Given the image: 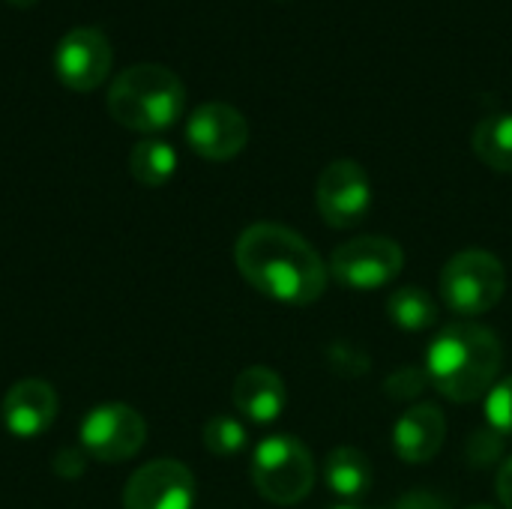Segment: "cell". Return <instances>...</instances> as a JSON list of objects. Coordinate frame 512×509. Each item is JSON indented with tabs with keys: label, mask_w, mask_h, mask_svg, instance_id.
<instances>
[{
	"label": "cell",
	"mask_w": 512,
	"mask_h": 509,
	"mask_svg": "<svg viewBox=\"0 0 512 509\" xmlns=\"http://www.w3.org/2000/svg\"><path fill=\"white\" fill-rule=\"evenodd\" d=\"M234 261L258 294L285 306H309L327 288L321 255L297 231L276 222L249 225L234 243Z\"/></svg>",
	"instance_id": "1"
},
{
	"label": "cell",
	"mask_w": 512,
	"mask_h": 509,
	"mask_svg": "<svg viewBox=\"0 0 512 509\" xmlns=\"http://www.w3.org/2000/svg\"><path fill=\"white\" fill-rule=\"evenodd\" d=\"M504 369V345L495 330L456 321L441 327L426 351V372L432 387L450 402L486 399Z\"/></svg>",
	"instance_id": "2"
},
{
	"label": "cell",
	"mask_w": 512,
	"mask_h": 509,
	"mask_svg": "<svg viewBox=\"0 0 512 509\" xmlns=\"http://www.w3.org/2000/svg\"><path fill=\"white\" fill-rule=\"evenodd\" d=\"M186 108V87L183 81L159 63H132L126 66L111 90H108V111L111 117L135 132H162L180 120Z\"/></svg>",
	"instance_id": "3"
},
{
	"label": "cell",
	"mask_w": 512,
	"mask_h": 509,
	"mask_svg": "<svg viewBox=\"0 0 512 509\" xmlns=\"http://www.w3.org/2000/svg\"><path fill=\"white\" fill-rule=\"evenodd\" d=\"M315 459L303 441L291 435H270L252 453V483L270 504L291 507L315 489Z\"/></svg>",
	"instance_id": "4"
},
{
	"label": "cell",
	"mask_w": 512,
	"mask_h": 509,
	"mask_svg": "<svg viewBox=\"0 0 512 509\" xmlns=\"http://www.w3.org/2000/svg\"><path fill=\"white\" fill-rule=\"evenodd\" d=\"M507 291L504 264L486 249H465L441 270V300L450 312L468 318L486 315Z\"/></svg>",
	"instance_id": "5"
},
{
	"label": "cell",
	"mask_w": 512,
	"mask_h": 509,
	"mask_svg": "<svg viewBox=\"0 0 512 509\" xmlns=\"http://www.w3.org/2000/svg\"><path fill=\"white\" fill-rule=\"evenodd\" d=\"M81 450L96 462H126L147 441L144 417L126 402H105L87 411L78 429Z\"/></svg>",
	"instance_id": "6"
},
{
	"label": "cell",
	"mask_w": 512,
	"mask_h": 509,
	"mask_svg": "<svg viewBox=\"0 0 512 509\" xmlns=\"http://www.w3.org/2000/svg\"><path fill=\"white\" fill-rule=\"evenodd\" d=\"M405 267V252L390 237H357L342 243L330 258V273L351 291L387 288Z\"/></svg>",
	"instance_id": "7"
},
{
	"label": "cell",
	"mask_w": 512,
	"mask_h": 509,
	"mask_svg": "<svg viewBox=\"0 0 512 509\" xmlns=\"http://www.w3.org/2000/svg\"><path fill=\"white\" fill-rule=\"evenodd\" d=\"M315 204L330 228H357L372 210V180L354 159H336L318 177Z\"/></svg>",
	"instance_id": "8"
},
{
	"label": "cell",
	"mask_w": 512,
	"mask_h": 509,
	"mask_svg": "<svg viewBox=\"0 0 512 509\" xmlns=\"http://www.w3.org/2000/svg\"><path fill=\"white\" fill-rule=\"evenodd\" d=\"M192 507H195V477L177 459H156L141 465L123 489V509Z\"/></svg>",
	"instance_id": "9"
},
{
	"label": "cell",
	"mask_w": 512,
	"mask_h": 509,
	"mask_svg": "<svg viewBox=\"0 0 512 509\" xmlns=\"http://www.w3.org/2000/svg\"><path fill=\"white\" fill-rule=\"evenodd\" d=\"M111 42L99 27H72L54 51L57 75L72 90H93L111 72Z\"/></svg>",
	"instance_id": "10"
},
{
	"label": "cell",
	"mask_w": 512,
	"mask_h": 509,
	"mask_svg": "<svg viewBox=\"0 0 512 509\" xmlns=\"http://www.w3.org/2000/svg\"><path fill=\"white\" fill-rule=\"evenodd\" d=\"M186 141L198 156L210 162H225L249 144V123L228 102H204L189 114Z\"/></svg>",
	"instance_id": "11"
},
{
	"label": "cell",
	"mask_w": 512,
	"mask_h": 509,
	"mask_svg": "<svg viewBox=\"0 0 512 509\" xmlns=\"http://www.w3.org/2000/svg\"><path fill=\"white\" fill-rule=\"evenodd\" d=\"M57 408H60V402L48 381L24 378L6 390V396L0 402V420L12 438L33 441L51 429V423L57 420Z\"/></svg>",
	"instance_id": "12"
},
{
	"label": "cell",
	"mask_w": 512,
	"mask_h": 509,
	"mask_svg": "<svg viewBox=\"0 0 512 509\" xmlns=\"http://www.w3.org/2000/svg\"><path fill=\"white\" fill-rule=\"evenodd\" d=\"M447 438V420L435 405L408 408L393 426V450L405 465H426L438 456Z\"/></svg>",
	"instance_id": "13"
},
{
	"label": "cell",
	"mask_w": 512,
	"mask_h": 509,
	"mask_svg": "<svg viewBox=\"0 0 512 509\" xmlns=\"http://www.w3.org/2000/svg\"><path fill=\"white\" fill-rule=\"evenodd\" d=\"M231 399H234V408L249 423L267 426L282 417V411L288 405V390H285V381L273 369L249 366L237 375Z\"/></svg>",
	"instance_id": "14"
},
{
	"label": "cell",
	"mask_w": 512,
	"mask_h": 509,
	"mask_svg": "<svg viewBox=\"0 0 512 509\" xmlns=\"http://www.w3.org/2000/svg\"><path fill=\"white\" fill-rule=\"evenodd\" d=\"M324 483L345 501H360L372 489V462L357 447H336L324 459Z\"/></svg>",
	"instance_id": "15"
},
{
	"label": "cell",
	"mask_w": 512,
	"mask_h": 509,
	"mask_svg": "<svg viewBox=\"0 0 512 509\" xmlns=\"http://www.w3.org/2000/svg\"><path fill=\"white\" fill-rule=\"evenodd\" d=\"M129 171L141 186H150V189L165 186L177 171V153L168 141L144 138L129 153Z\"/></svg>",
	"instance_id": "16"
},
{
	"label": "cell",
	"mask_w": 512,
	"mask_h": 509,
	"mask_svg": "<svg viewBox=\"0 0 512 509\" xmlns=\"http://www.w3.org/2000/svg\"><path fill=\"white\" fill-rule=\"evenodd\" d=\"M474 153L489 168L512 174V114H489L477 123Z\"/></svg>",
	"instance_id": "17"
},
{
	"label": "cell",
	"mask_w": 512,
	"mask_h": 509,
	"mask_svg": "<svg viewBox=\"0 0 512 509\" xmlns=\"http://www.w3.org/2000/svg\"><path fill=\"white\" fill-rule=\"evenodd\" d=\"M387 315L408 333H423L438 324V303L426 288H399L387 297Z\"/></svg>",
	"instance_id": "18"
},
{
	"label": "cell",
	"mask_w": 512,
	"mask_h": 509,
	"mask_svg": "<svg viewBox=\"0 0 512 509\" xmlns=\"http://www.w3.org/2000/svg\"><path fill=\"white\" fill-rule=\"evenodd\" d=\"M201 438H204L207 453L216 456V459L240 456V453L246 450V444H249L246 426H243L237 417H231V414H216V417H210V420L204 423Z\"/></svg>",
	"instance_id": "19"
},
{
	"label": "cell",
	"mask_w": 512,
	"mask_h": 509,
	"mask_svg": "<svg viewBox=\"0 0 512 509\" xmlns=\"http://www.w3.org/2000/svg\"><path fill=\"white\" fill-rule=\"evenodd\" d=\"M486 423L498 435H512V378L498 381L486 396Z\"/></svg>",
	"instance_id": "20"
},
{
	"label": "cell",
	"mask_w": 512,
	"mask_h": 509,
	"mask_svg": "<svg viewBox=\"0 0 512 509\" xmlns=\"http://www.w3.org/2000/svg\"><path fill=\"white\" fill-rule=\"evenodd\" d=\"M501 453H504V435H498L492 426L474 432L471 441H468V459H471V465H492L495 459H501Z\"/></svg>",
	"instance_id": "21"
},
{
	"label": "cell",
	"mask_w": 512,
	"mask_h": 509,
	"mask_svg": "<svg viewBox=\"0 0 512 509\" xmlns=\"http://www.w3.org/2000/svg\"><path fill=\"white\" fill-rule=\"evenodd\" d=\"M429 384H432V381H429V372H426V369L408 366V369H399V372L387 381V393H390L393 399H414V396H420Z\"/></svg>",
	"instance_id": "22"
},
{
	"label": "cell",
	"mask_w": 512,
	"mask_h": 509,
	"mask_svg": "<svg viewBox=\"0 0 512 509\" xmlns=\"http://www.w3.org/2000/svg\"><path fill=\"white\" fill-rule=\"evenodd\" d=\"M87 459H90V456H87L81 447H63V450L54 453L51 471H54L60 480H78V477L84 474V468H87Z\"/></svg>",
	"instance_id": "23"
},
{
	"label": "cell",
	"mask_w": 512,
	"mask_h": 509,
	"mask_svg": "<svg viewBox=\"0 0 512 509\" xmlns=\"http://www.w3.org/2000/svg\"><path fill=\"white\" fill-rule=\"evenodd\" d=\"M396 509H447V504L441 498L429 495V492H411L396 504Z\"/></svg>",
	"instance_id": "24"
},
{
	"label": "cell",
	"mask_w": 512,
	"mask_h": 509,
	"mask_svg": "<svg viewBox=\"0 0 512 509\" xmlns=\"http://www.w3.org/2000/svg\"><path fill=\"white\" fill-rule=\"evenodd\" d=\"M495 489H498V498H501V504L507 509H512V456L501 465V471H498V483H495Z\"/></svg>",
	"instance_id": "25"
},
{
	"label": "cell",
	"mask_w": 512,
	"mask_h": 509,
	"mask_svg": "<svg viewBox=\"0 0 512 509\" xmlns=\"http://www.w3.org/2000/svg\"><path fill=\"white\" fill-rule=\"evenodd\" d=\"M9 3H15V6H33L36 0H9Z\"/></svg>",
	"instance_id": "26"
},
{
	"label": "cell",
	"mask_w": 512,
	"mask_h": 509,
	"mask_svg": "<svg viewBox=\"0 0 512 509\" xmlns=\"http://www.w3.org/2000/svg\"><path fill=\"white\" fill-rule=\"evenodd\" d=\"M333 509H363V507H357V504H342V507H333Z\"/></svg>",
	"instance_id": "27"
},
{
	"label": "cell",
	"mask_w": 512,
	"mask_h": 509,
	"mask_svg": "<svg viewBox=\"0 0 512 509\" xmlns=\"http://www.w3.org/2000/svg\"><path fill=\"white\" fill-rule=\"evenodd\" d=\"M468 509H495V507H489V504H474V507H468Z\"/></svg>",
	"instance_id": "28"
}]
</instances>
